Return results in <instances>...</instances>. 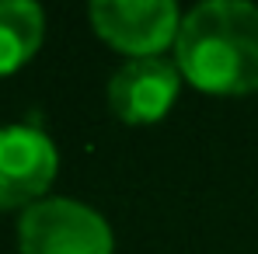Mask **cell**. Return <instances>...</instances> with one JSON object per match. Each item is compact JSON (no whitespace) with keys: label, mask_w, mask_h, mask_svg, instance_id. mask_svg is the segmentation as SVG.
Returning a JSON list of instances; mask_svg holds the SVG:
<instances>
[{"label":"cell","mask_w":258,"mask_h":254,"mask_svg":"<svg viewBox=\"0 0 258 254\" xmlns=\"http://www.w3.org/2000/svg\"><path fill=\"white\" fill-rule=\"evenodd\" d=\"M181 77L210 94L258 91V7L248 0H206L181 18L174 39Z\"/></svg>","instance_id":"obj_1"},{"label":"cell","mask_w":258,"mask_h":254,"mask_svg":"<svg viewBox=\"0 0 258 254\" xmlns=\"http://www.w3.org/2000/svg\"><path fill=\"white\" fill-rule=\"evenodd\" d=\"M21 254H112L108 223L84 202L42 199L28 206L18 223Z\"/></svg>","instance_id":"obj_2"},{"label":"cell","mask_w":258,"mask_h":254,"mask_svg":"<svg viewBox=\"0 0 258 254\" xmlns=\"http://www.w3.org/2000/svg\"><path fill=\"white\" fill-rule=\"evenodd\" d=\"M98 35L115 49L136 56H157L178 39L181 18L171 0H94L87 7Z\"/></svg>","instance_id":"obj_3"},{"label":"cell","mask_w":258,"mask_h":254,"mask_svg":"<svg viewBox=\"0 0 258 254\" xmlns=\"http://www.w3.org/2000/svg\"><path fill=\"white\" fill-rule=\"evenodd\" d=\"M56 146L35 126L0 129V209L35 206V199L56 178Z\"/></svg>","instance_id":"obj_4"},{"label":"cell","mask_w":258,"mask_h":254,"mask_svg":"<svg viewBox=\"0 0 258 254\" xmlns=\"http://www.w3.org/2000/svg\"><path fill=\"white\" fill-rule=\"evenodd\" d=\"M178 84H181L178 63H168L164 56H136L108 80V105L122 122L133 126L157 122L174 105Z\"/></svg>","instance_id":"obj_5"},{"label":"cell","mask_w":258,"mask_h":254,"mask_svg":"<svg viewBox=\"0 0 258 254\" xmlns=\"http://www.w3.org/2000/svg\"><path fill=\"white\" fill-rule=\"evenodd\" d=\"M45 18L32 0H0V73L18 70L42 45Z\"/></svg>","instance_id":"obj_6"}]
</instances>
